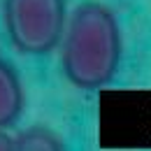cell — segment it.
I'll use <instances>...</instances> for the list:
<instances>
[{
	"label": "cell",
	"mask_w": 151,
	"mask_h": 151,
	"mask_svg": "<svg viewBox=\"0 0 151 151\" xmlns=\"http://www.w3.org/2000/svg\"><path fill=\"white\" fill-rule=\"evenodd\" d=\"M65 79L79 91L112 84L123 56L121 23L102 2H81L68 17L58 42Z\"/></svg>",
	"instance_id": "1"
},
{
	"label": "cell",
	"mask_w": 151,
	"mask_h": 151,
	"mask_svg": "<svg viewBox=\"0 0 151 151\" xmlns=\"http://www.w3.org/2000/svg\"><path fill=\"white\" fill-rule=\"evenodd\" d=\"M5 30L12 47L26 56L51 54L60 42L68 2L65 0H5Z\"/></svg>",
	"instance_id": "2"
},
{
	"label": "cell",
	"mask_w": 151,
	"mask_h": 151,
	"mask_svg": "<svg viewBox=\"0 0 151 151\" xmlns=\"http://www.w3.org/2000/svg\"><path fill=\"white\" fill-rule=\"evenodd\" d=\"M23 86L19 72L0 56V128L14 126L23 114Z\"/></svg>",
	"instance_id": "3"
},
{
	"label": "cell",
	"mask_w": 151,
	"mask_h": 151,
	"mask_svg": "<svg viewBox=\"0 0 151 151\" xmlns=\"http://www.w3.org/2000/svg\"><path fill=\"white\" fill-rule=\"evenodd\" d=\"M12 139H14V149L23 151H51L63 147V142L47 128H28Z\"/></svg>",
	"instance_id": "4"
},
{
	"label": "cell",
	"mask_w": 151,
	"mask_h": 151,
	"mask_svg": "<svg viewBox=\"0 0 151 151\" xmlns=\"http://www.w3.org/2000/svg\"><path fill=\"white\" fill-rule=\"evenodd\" d=\"M14 149V139L5 132V128H0V151H12Z\"/></svg>",
	"instance_id": "5"
}]
</instances>
